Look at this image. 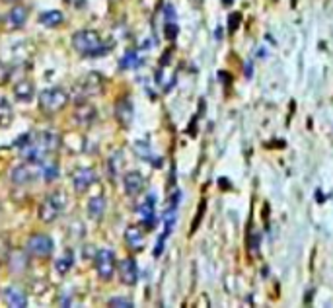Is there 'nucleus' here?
I'll return each instance as SVG.
<instances>
[{
  "label": "nucleus",
  "instance_id": "14",
  "mask_svg": "<svg viewBox=\"0 0 333 308\" xmlns=\"http://www.w3.org/2000/svg\"><path fill=\"white\" fill-rule=\"evenodd\" d=\"M125 242L131 250H142L144 246V232L140 230V226L136 224H131L125 228Z\"/></svg>",
  "mask_w": 333,
  "mask_h": 308
},
{
  "label": "nucleus",
  "instance_id": "4",
  "mask_svg": "<svg viewBox=\"0 0 333 308\" xmlns=\"http://www.w3.org/2000/svg\"><path fill=\"white\" fill-rule=\"evenodd\" d=\"M53 250H55V242L47 234H33L25 242V252L35 258H47L53 254Z\"/></svg>",
  "mask_w": 333,
  "mask_h": 308
},
{
  "label": "nucleus",
  "instance_id": "36",
  "mask_svg": "<svg viewBox=\"0 0 333 308\" xmlns=\"http://www.w3.org/2000/svg\"><path fill=\"white\" fill-rule=\"evenodd\" d=\"M226 2H232V0H224V4H226Z\"/></svg>",
  "mask_w": 333,
  "mask_h": 308
},
{
  "label": "nucleus",
  "instance_id": "13",
  "mask_svg": "<svg viewBox=\"0 0 333 308\" xmlns=\"http://www.w3.org/2000/svg\"><path fill=\"white\" fill-rule=\"evenodd\" d=\"M27 14H29V10H27L25 6H14V8L6 14L4 22H6V25H8L10 29H20V27H23L25 22H27Z\"/></svg>",
  "mask_w": 333,
  "mask_h": 308
},
{
  "label": "nucleus",
  "instance_id": "23",
  "mask_svg": "<svg viewBox=\"0 0 333 308\" xmlns=\"http://www.w3.org/2000/svg\"><path fill=\"white\" fill-rule=\"evenodd\" d=\"M12 119H14V113H12L10 103L4 98H0V127H8Z\"/></svg>",
  "mask_w": 333,
  "mask_h": 308
},
{
  "label": "nucleus",
  "instance_id": "2",
  "mask_svg": "<svg viewBox=\"0 0 333 308\" xmlns=\"http://www.w3.org/2000/svg\"><path fill=\"white\" fill-rule=\"evenodd\" d=\"M68 103V94L63 88H47L39 94V107L47 115L63 111Z\"/></svg>",
  "mask_w": 333,
  "mask_h": 308
},
{
  "label": "nucleus",
  "instance_id": "11",
  "mask_svg": "<svg viewBox=\"0 0 333 308\" xmlns=\"http://www.w3.org/2000/svg\"><path fill=\"white\" fill-rule=\"evenodd\" d=\"M119 277H121V283L125 285H134L138 281V267L133 258H127L119 263Z\"/></svg>",
  "mask_w": 333,
  "mask_h": 308
},
{
  "label": "nucleus",
  "instance_id": "15",
  "mask_svg": "<svg viewBox=\"0 0 333 308\" xmlns=\"http://www.w3.org/2000/svg\"><path fill=\"white\" fill-rule=\"evenodd\" d=\"M4 301H6L8 307H12V308L27 307V297L23 295L20 289H16V287H8V289L4 291Z\"/></svg>",
  "mask_w": 333,
  "mask_h": 308
},
{
  "label": "nucleus",
  "instance_id": "9",
  "mask_svg": "<svg viewBox=\"0 0 333 308\" xmlns=\"http://www.w3.org/2000/svg\"><path fill=\"white\" fill-rule=\"evenodd\" d=\"M96 182V172L90 168H80L72 174V186L78 193H84Z\"/></svg>",
  "mask_w": 333,
  "mask_h": 308
},
{
  "label": "nucleus",
  "instance_id": "7",
  "mask_svg": "<svg viewBox=\"0 0 333 308\" xmlns=\"http://www.w3.org/2000/svg\"><path fill=\"white\" fill-rule=\"evenodd\" d=\"M35 141H37V144H39L43 156H47V154L59 150V146H61V135H59L55 129H49V131L37 133V135H35Z\"/></svg>",
  "mask_w": 333,
  "mask_h": 308
},
{
  "label": "nucleus",
  "instance_id": "16",
  "mask_svg": "<svg viewBox=\"0 0 333 308\" xmlns=\"http://www.w3.org/2000/svg\"><path fill=\"white\" fill-rule=\"evenodd\" d=\"M106 209H108V203L104 195H96L88 201V216L94 220H100L106 213Z\"/></svg>",
  "mask_w": 333,
  "mask_h": 308
},
{
  "label": "nucleus",
  "instance_id": "21",
  "mask_svg": "<svg viewBox=\"0 0 333 308\" xmlns=\"http://www.w3.org/2000/svg\"><path fill=\"white\" fill-rule=\"evenodd\" d=\"M72 265H74V256H72V250H67L59 260L55 261V269H57V273H61V275H67L68 271L72 269Z\"/></svg>",
  "mask_w": 333,
  "mask_h": 308
},
{
  "label": "nucleus",
  "instance_id": "20",
  "mask_svg": "<svg viewBox=\"0 0 333 308\" xmlns=\"http://www.w3.org/2000/svg\"><path fill=\"white\" fill-rule=\"evenodd\" d=\"M65 22V14L61 10H47L39 16V24L45 27H59Z\"/></svg>",
  "mask_w": 333,
  "mask_h": 308
},
{
  "label": "nucleus",
  "instance_id": "26",
  "mask_svg": "<svg viewBox=\"0 0 333 308\" xmlns=\"http://www.w3.org/2000/svg\"><path fill=\"white\" fill-rule=\"evenodd\" d=\"M108 305L113 308H133V303L129 299H123V297H113V299H110Z\"/></svg>",
  "mask_w": 333,
  "mask_h": 308
},
{
  "label": "nucleus",
  "instance_id": "25",
  "mask_svg": "<svg viewBox=\"0 0 333 308\" xmlns=\"http://www.w3.org/2000/svg\"><path fill=\"white\" fill-rule=\"evenodd\" d=\"M41 176L45 182H53L59 176V166L55 162H41Z\"/></svg>",
  "mask_w": 333,
  "mask_h": 308
},
{
  "label": "nucleus",
  "instance_id": "30",
  "mask_svg": "<svg viewBox=\"0 0 333 308\" xmlns=\"http://www.w3.org/2000/svg\"><path fill=\"white\" fill-rule=\"evenodd\" d=\"M8 78H10V69L4 63H0V84L8 82Z\"/></svg>",
  "mask_w": 333,
  "mask_h": 308
},
{
  "label": "nucleus",
  "instance_id": "12",
  "mask_svg": "<svg viewBox=\"0 0 333 308\" xmlns=\"http://www.w3.org/2000/svg\"><path fill=\"white\" fill-rule=\"evenodd\" d=\"M144 176L140 174V172H127L125 176H123V186H125V191H127V195H138L140 191L144 190Z\"/></svg>",
  "mask_w": 333,
  "mask_h": 308
},
{
  "label": "nucleus",
  "instance_id": "19",
  "mask_svg": "<svg viewBox=\"0 0 333 308\" xmlns=\"http://www.w3.org/2000/svg\"><path fill=\"white\" fill-rule=\"evenodd\" d=\"M138 214H140V220L152 228L154 226V197H148L140 207H138Z\"/></svg>",
  "mask_w": 333,
  "mask_h": 308
},
{
  "label": "nucleus",
  "instance_id": "34",
  "mask_svg": "<svg viewBox=\"0 0 333 308\" xmlns=\"http://www.w3.org/2000/svg\"><path fill=\"white\" fill-rule=\"evenodd\" d=\"M245 76H251V63L245 65Z\"/></svg>",
  "mask_w": 333,
  "mask_h": 308
},
{
  "label": "nucleus",
  "instance_id": "1",
  "mask_svg": "<svg viewBox=\"0 0 333 308\" xmlns=\"http://www.w3.org/2000/svg\"><path fill=\"white\" fill-rule=\"evenodd\" d=\"M72 47L78 53L86 55V57H102L106 55V51L110 49V45H106L102 41V37L98 35V31L94 29H80L72 35Z\"/></svg>",
  "mask_w": 333,
  "mask_h": 308
},
{
  "label": "nucleus",
  "instance_id": "22",
  "mask_svg": "<svg viewBox=\"0 0 333 308\" xmlns=\"http://www.w3.org/2000/svg\"><path fill=\"white\" fill-rule=\"evenodd\" d=\"M27 267V256H23L22 252H14L10 256V269L12 273H23Z\"/></svg>",
  "mask_w": 333,
  "mask_h": 308
},
{
  "label": "nucleus",
  "instance_id": "35",
  "mask_svg": "<svg viewBox=\"0 0 333 308\" xmlns=\"http://www.w3.org/2000/svg\"><path fill=\"white\" fill-rule=\"evenodd\" d=\"M4 2H18V0H4Z\"/></svg>",
  "mask_w": 333,
  "mask_h": 308
},
{
  "label": "nucleus",
  "instance_id": "27",
  "mask_svg": "<svg viewBox=\"0 0 333 308\" xmlns=\"http://www.w3.org/2000/svg\"><path fill=\"white\" fill-rule=\"evenodd\" d=\"M240 20H242V14H240V12H232V14L228 16V31H230V33H234V31L238 29Z\"/></svg>",
  "mask_w": 333,
  "mask_h": 308
},
{
  "label": "nucleus",
  "instance_id": "29",
  "mask_svg": "<svg viewBox=\"0 0 333 308\" xmlns=\"http://www.w3.org/2000/svg\"><path fill=\"white\" fill-rule=\"evenodd\" d=\"M134 150H136L138 156H142V158H150V148H148L144 142H136V144H134Z\"/></svg>",
  "mask_w": 333,
  "mask_h": 308
},
{
  "label": "nucleus",
  "instance_id": "6",
  "mask_svg": "<svg viewBox=\"0 0 333 308\" xmlns=\"http://www.w3.org/2000/svg\"><path fill=\"white\" fill-rule=\"evenodd\" d=\"M94 260H96V271H98L100 279L110 281L113 277V273H115V254L111 250H108V248H104V250L96 252Z\"/></svg>",
  "mask_w": 333,
  "mask_h": 308
},
{
  "label": "nucleus",
  "instance_id": "28",
  "mask_svg": "<svg viewBox=\"0 0 333 308\" xmlns=\"http://www.w3.org/2000/svg\"><path fill=\"white\" fill-rule=\"evenodd\" d=\"M178 31H179V27L176 22H166V37H168V39H176Z\"/></svg>",
  "mask_w": 333,
  "mask_h": 308
},
{
  "label": "nucleus",
  "instance_id": "8",
  "mask_svg": "<svg viewBox=\"0 0 333 308\" xmlns=\"http://www.w3.org/2000/svg\"><path fill=\"white\" fill-rule=\"evenodd\" d=\"M37 174H39V172H37L35 168H31V162H25V164L16 166L10 172V180H12V184H16V186H25V184H29Z\"/></svg>",
  "mask_w": 333,
  "mask_h": 308
},
{
  "label": "nucleus",
  "instance_id": "3",
  "mask_svg": "<svg viewBox=\"0 0 333 308\" xmlns=\"http://www.w3.org/2000/svg\"><path fill=\"white\" fill-rule=\"evenodd\" d=\"M65 205H67V195L63 191H53L39 205V218L43 222H53L59 214L63 213Z\"/></svg>",
  "mask_w": 333,
  "mask_h": 308
},
{
  "label": "nucleus",
  "instance_id": "32",
  "mask_svg": "<svg viewBox=\"0 0 333 308\" xmlns=\"http://www.w3.org/2000/svg\"><path fill=\"white\" fill-rule=\"evenodd\" d=\"M67 2L72 8H84V4H86V0H67Z\"/></svg>",
  "mask_w": 333,
  "mask_h": 308
},
{
  "label": "nucleus",
  "instance_id": "18",
  "mask_svg": "<svg viewBox=\"0 0 333 308\" xmlns=\"http://www.w3.org/2000/svg\"><path fill=\"white\" fill-rule=\"evenodd\" d=\"M96 107L92 105V103H88V102H80V105L76 107V121L78 123H84V125H88V123H92L94 119H96Z\"/></svg>",
  "mask_w": 333,
  "mask_h": 308
},
{
  "label": "nucleus",
  "instance_id": "24",
  "mask_svg": "<svg viewBox=\"0 0 333 308\" xmlns=\"http://www.w3.org/2000/svg\"><path fill=\"white\" fill-rule=\"evenodd\" d=\"M138 65H140V59H138V55H136L134 51H127V53H125V57H123V59H121V63H119L121 71L136 69Z\"/></svg>",
  "mask_w": 333,
  "mask_h": 308
},
{
  "label": "nucleus",
  "instance_id": "10",
  "mask_svg": "<svg viewBox=\"0 0 333 308\" xmlns=\"http://www.w3.org/2000/svg\"><path fill=\"white\" fill-rule=\"evenodd\" d=\"M133 103H131V100L129 98H121L117 103H115V117L117 121L123 125V127H129L131 123H133Z\"/></svg>",
  "mask_w": 333,
  "mask_h": 308
},
{
  "label": "nucleus",
  "instance_id": "5",
  "mask_svg": "<svg viewBox=\"0 0 333 308\" xmlns=\"http://www.w3.org/2000/svg\"><path fill=\"white\" fill-rule=\"evenodd\" d=\"M104 92V78L98 74V72H90L86 74L80 84L76 86V94L80 98V102H84L86 98H92V96H98Z\"/></svg>",
  "mask_w": 333,
  "mask_h": 308
},
{
  "label": "nucleus",
  "instance_id": "33",
  "mask_svg": "<svg viewBox=\"0 0 333 308\" xmlns=\"http://www.w3.org/2000/svg\"><path fill=\"white\" fill-rule=\"evenodd\" d=\"M324 199H326V197H324V195H322V191H320V190L316 191V201H318V203H322V201H324Z\"/></svg>",
  "mask_w": 333,
  "mask_h": 308
},
{
  "label": "nucleus",
  "instance_id": "17",
  "mask_svg": "<svg viewBox=\"0 0 333 308\" xmlns=\"http://www.w3.org/2000/svg\"><path fill=\"white\" fill-rule=\"evenodd\" d=\"M35 94V86H33V82L31 80H20L16 86H14V96H16V100H20V102H29L31 98Z\"/></svg>",
  "mask_w": 333,
  "mask_h": 308
},
{
  "label": "nucleus",
  "instance_id": "31",
  "mask_svg": "<svg viewBox=\"0 0 333 308\" xmlns=\"http://www.w3.org/2000/svg\"><path fill=\"white\" fill-rule=\"evenodd\" d=\"M166 22H176V12H174V8L170 6V4H166Z\"/></svg>",
  "mask_w": 333,
  "mask_h": 308
}]
</instances>
